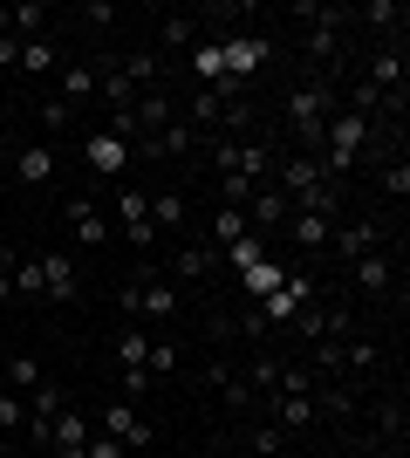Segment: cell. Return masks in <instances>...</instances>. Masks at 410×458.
<instances>
[{
  "label": "cell",
  "mask_w": 410,
  "mask_h": 458,
  "mask_svg": "<svg viewBox=\"0 0 410 458\" xmlns=\"http://www.w3.org/2000/svg\"><path fill=\"white\" fill-rule=\"evenodd\" d=\"M89 96H96V69H82V62H69V69H62V103L76 110V103H89Z\"/></svg>",
  "instance_id": "cell-19"
},
{
  "label": "cell",
  "mask_w": 410,
  "mask_h": 458,
  "mask_svg": "<svg viewBox=\"0 0 410 458\" xmlns=\"http://www.w3.org/2000/svg\"><path fill=\"white\" fill-rule=\"evenodd\" d=\"M62 219H69V233H76L82 247H103V240H110V219H103L96 199H69V212H62Z\"/></svg>",
  "instance_id": "cell-8"
},
{
  "label": "cell",
  "mask_w": 410,
  "mask_h": 458,
  "mask_svg": "<svg viewBox=\"0 0 410 458\" xmlns=\"http://www.w3.org/2000/svg\"><path fill=\"white\" fill-rule=\"evenodd\" d=\"M157 48H164V55H192V21H164V35H157Z\"/></svg>",
  "instance_id": "cell-26"
},
{
  "label": "cell",
  "mask_w": 410,
  "mask_h": 458,
  "mask_svg": "<svg viewBox=\"0 0 410 458\" xmlns=\"http://www.w3.org/2000/svg\"><path fill=\"white\" fill-rule=\"evenodd\" d=\"M41 294L48 301H76V267L62 253H41Z\"/></svg>",
  "instance_id": "cell-14"
},
{
  "label": "cell",
  "mask_w": 410,
  "mask_h": 458,
  "mask_svg": "<svg viewBox=\"0 0 410 458\" xmlns=\"http://www.w3.org/2000/svg\"><path fill=\"white\" fill-rule=\"evenodd\" d=\"M329 247L342 253V267H356L363 253H376V247H383V226H376V219H335Z\"/></svg>",
  "instance_id": "cell-4"
},
{
  "label": "cell",
  "mask_w": 410,
  "mask_h": 458,
  "mask_svg": "<svg viewBox=\"0 0 410 458\" xmlns=\"http://www.w3.org/2000/svg\"><path fill=\"white\" fill-rule=\"evenodd\" d=\"M7 281H14V294H41V260H21Z\"/></svg>",
  "instance_id": "cell-34"
},
{
  "label": "cell",
  "mask_w": 410,
  "mask_h": 458,
  "mask_svg": "<svg viewBox=\"0 0 410 458\" xmlns=\"http://www.w3.org/2000/svg\"><path fill=\"white\" fill-rule=\"evenodd\" d=\"M383 185L397 191V206H404V199H410V157H404V151L390 157V172H383Z\"/></svg>",
  "instance_id": "cell-33"
},
{
  "label": "cell",
  "mask_w": 410,
  "mask_h": 458,
  "mask_svg": "<svg viewBox=\"0 0 410 458\" xmlns=\"http://www.w3.org/2000/svg\"><path fill=\"white\" fill-rule=\"evenodd\" d=\"M308 301H314V274H308V267H288V281L273 287L267 301H254V308L267 315V328H288V322H294V315H301Z\"/></svg>",
  "instance_id": "cell-2"
},
{
  "label": "cell",
  "mask_w": 410,
  "mask_h": 458,
  "mask_svg": "<svg viewBox=\"0 0 410 458\" xmlns=\"http://www.w3.org/2000/svg\"><path fill=\"white\" fill-rule=\"evenodd\" d=\"M151 369H144V363H130V369H123V397H130V403H144V397H151Z\"/></svg>",
  "instance_id": "cell-32"
},
{
  "label": "cell",
  "mask_w": 410,
  "mask_h": 458,
  "mask_svg": "<svg viewBox=\"0 0 410 458\" xmlns=\"http://www.w3.org/2000/svg\"><path fill=\"white\" fill-rule=\"evenodd\" d=\"M213 267H219V247H213V240H198V247L178 253V274H185V281H205Z\"/></svg>",
  "instance_id": "cell-20"
},
{
  "label": "cell",
  "mask_w": 410,
  "mask_h": 458,
  "mask_svg": "<svg viewBox=\"0 0 410 458\" xmlns=\"http://www.w3.org/2000/svg\"><path fill=\"white\" fill-rule=\"evenodd\" d=\"M185 219H192L185 191H157V199H151V226H157V240H164V233H178Z\"/></svg>",
  "instance_id": "cell-16"
},
{
  "label": "cell",
  "mask_w": 410,
  "mask_h": 458,
  "mask_svg": "<svg viewBox=\"0 0 410 458\" xmlns=\"http://www.w3.org/2000/svg\"><path fill=\"white\" fill-rule=\"evenodd\" d=\"M41 383H48V369H41L35 356H14V363H7V390H14V397H28V390H41Z\"/></svg>",
  "instance_id": "cell-23"
},
{
  "label": "cell",
  "mask_w": 410,
  "mask_h": 458,
  "mask_svg": "<svg viewBox=\"0 0 410 458\" xmlns=\"http://www.w3.org/2000/svg\"><path fill=\"white\" fill-rule=\"evenodd\" d=\"M7 28H14V35H41V28H48V7H41V0H28V7H7Z\"/></svg>",
  "instance_id": "cell-25"
},
{
  "label": "cell",
  "mask_w": 410,
  "mask_h": 458,
  "mask_svg": "<svg viewBox=\"0 0 410 458\" xmlns=\"http://www.w3.org/2000/svg\"><path fill=\"white\" fill-rule=\"evenodd\" d=\"M329 233H335V219H322V212H294V219H288V240L301 253H322V247H329Z\"/></svg>",
  "instance_id": "cell-13"
},
{
  "label": "cell",
  "mask_w": 410,
  "mask_h": 458,
  "mask_svg": "<svg viewBox=\"0 0 410 458\" xmlns=\"http://www.w3.org/2000/svg\"><path fill=\"white\" fill-rule=\"evenodd\" d=\"M349 281L363 287V294H390V253H383V247H376V253H363V260L349 267Z\"/></svg>",
  "instance_id": "cell-15"
},
{
  "label": "cell",
  "mask_w": 410,
  "mask_h": 458,
  "mask_svg": "<svg viewBox=\"0 0 410 458\" xmlns=\"http://www.w3.org/2000/svg\"><path fill=\"white\" fill-rule=\"evenodd\" d=\"M322 390V377H314L308 363H280V377H273V397H314Z\"/></svg>",
  "instance_id": "cell-17"
},
{
  "label": "cell",
  "mask_w": 410,
  "mask_h": 458,
  "mask_svg": "<svg viewBox=\"0 0 410 458\" xmlns=\"http://www.w3.org/2000/svg\"><path fill=\"white\" fill-rule=\"evenodd\" d=\"M96 438V424L82 418L76 403H62V418L48 424V445H55V458H82V445Z\"/></svg>",
  "instance_id": "cell-7"
},
{
  "label": "cell",
  "mask_w": 410,
  "mask_h": 458,
  "mask_svg": "<svg viewBox=\"0 0 410 458\" xmlns=\"http://www.w3.org/2000/svg\"><path fill=\"white\" fill-rule=\"evenodd\" d=\"M260 458H288V452H260Z\"/></svg>",
  "instance_id": "cell-40"
},
{
  "label": "cell",
  "mask_w": 410,
  "mask_h": 458,
  "mask_svg": "<svg viewBox=\"0 0 410 458\" xmlns=\"http://www.w3.org/2000/svg\"><path fill=\"white\" fill-rule=\"evenodd\" d=\"M280 219H288V191H280V185H260L254 199H247V226H254V233H273Z\"/></svg>",
  "instance_id": "cell-10"
},
{
  "label": "cell",
  "mask_w": 410,
  "mask_h": 458,
  "mask_svg": "<svg viewBox=\"0 0 410 458\" xmlns=\"http://www.w3.org/2000/svg\"><path fill=\"white\" fill-rule=\"evenodd\" d=\"M41 131H76V110H69L62 96H48V103H41Z\"/></svg>",
  "instance_id": "cell-29"
},
{
  "label": "cell",
  "mask_w": 410,
  "mask_h": 458,
  "mask_svg": "<svg viewBox=\"0 0 410 458\" xmlns=\"http://www.w3.org/2000/svg\"><path fill=\"white\" fill-rule=\"evenodd\" d=\"M329 116H335V82H329V76H308L301 89L288 96V123H294V144H301V157L322 151V137H329Z\"/></svg>",
  "instance_id": "cell-1"
},
{
  "label": "cell",
  "mask_w": 410,
  "mask_h": 458,
  "mask_svg": "<svg viewBox=\"0 0 410 458\" xmlns=\"http://www.w3.org/2000/svg\"><path fill=\"white\" fill-rule=\"evenodd\" d=\"M103 438H117V445H130V452H144V445L157 438V424L137 411V403H110L103 411Z\"/></svg>",
  "instance_id": "cell-6"
},
{
  "label": "cell",
  "mask_w": 410,
  "mask_h": 458,
  "mask_svg": "<svg viewBox=\"0 0 410 458\" xmlns=\"http://www.w3.org/2000/svg\"><path fill=\"white\" fill-rule=\"evenodd\" d=\"M14 267V247H7V226H0V274Z\"/></svg>",
  "instance_id": "cell-38"
},
{
  "label": "cell",
  "mask_w": 410,
  "mask_h": 458,
  "mask_svg": "<svg viewBox=\"0 0 410 458\" xmlns=\"http://www.w3.org/2000/svg\"><path fill=\"white\" fill-rule=\"evenodd\" d=\"M123 315H151V322H178V287H164V281H137V287H123Z\"/></svg>",
  "instance_id": "cell-5"
},
{
  "label": "cell",
  "mask_w": 410,
  "mask_h": 458,
  "mask_svg": "<svg viewBox=\"0 0 410 458\" xmlns=\"http://www.w3.org/2000/svg\"><path fill=\"white\" fill-rule=\"evenodd\" d=\"M117 356H123V369H130V363H144V356H151V335L123 322V335H117Z\"/></svg>",
  "instance_id": "cell-27"
},
{
  "label": "cell",
  "mask_w": 410,
  "mask_h": 458,
  "mask_svg": "<svg viewBox=\"0 0 410 458\" xmlns=\"http://www.w3.org/2000/svg\"><path fill=\"white\" fill-rule=\"evenodd\" d=\"M329 458H349V452H329Z\"/></svg>",
  "instance_id": "cell-41"
},
{
  "label": "cell",
  "mask_w": 410,
  "mask_h": 458,
  "mask_svg": "<svg viewBox=\"0 0 410 458\" xmlns=\"http://www.w3.org/2000/svg\"><path fill=\"white\" fill-rule=\"evenodd\" d=\"M82 458H123V445H117V438H103V431H96V438L82 445Z\"/></svg>",
  "instance_id": "cell-36"
},
{
  "label": "cell",
  "mask_w": 410,
  "mask_h": 458,
  "mask_svg": "<svg viewBox=\"0 0 410 458\" xmlns=\"http://www.w3.org/2000/svg\"><path fill=\"white\" fill-rule=\"evenodd\" d=\"M280 281H288V267H273V260H260V267H247V274H239V294H260V301H267V294H273Z\"/></svg>",
  "instance_id": "cell-22"
},
{
  "label": "cell",
  "mask_w": 410,
  "mask_h": 458,
  "mask_svg": "<svg viewBox=\"0 0 410 458\" xmlns=\"http://www.w3.org/2000/svg\"><path fill=\"white\" fill-rule=\"evenodd\" d=\"M267 411H273V424H280V438H294V431H308L322 411H314V397H267Z\"/></svg>",
  "instance_id": "cell-12"
},
{
  "label": "cell",
  "mask_w": 410,
  "mask_h": 458,
  "mask_svg": "<svg viewBox=\"0 0 410 458\" xmlns=\"http://www.w3.org/2000/svg\"><path fill=\"white\" fill-rule=\"evenodd\" d=\"M14 178L21 185H48V178H55V144H21L14 151Z\"/></svg>",
  "instance_id": "cell-11"
},
{
  "label": "cell",
  "mask_w": 410,
  "mask_h": 458,
  "mask_svg": "<svg viewBox=\"0 0 410 458\" xmlns=\"http://www.w3.org/2000/svg\"><path fill=\"white\" fill-rule=\"evenodd\" d=\"M82 157H89V172H96V178H117L123 157H130V144L110 137V131H96V137H82Z\"/></svg>",
  "instance_id": "cell-9"
},
{
  "label": "cell",
  "mask_w": 410,
  "mask_h": 458,
  "mask_svg": "<svg viewBox=\"0 0 410 458\" xmlns=\"http://www.w3.org/2000/svg\"><path fill=\"white\" fill-rule=\"evenodd\" d=\"M247 233H254V226H247V212H239V206L213 212V247H233V240H247Z\"/></svg>",
  "instance_id": "cell-21"
},
{
  "label": "cell",
  "mask_w": 410,
  "mask_h": 458,
  "mask_svg": "<svg viewBox=\"0 0 410 458\" xmlns=\"http://www.w3.org/2000/svg\"><path fill=\"white\" fill-rule=\"evenodd\" d=\"M21 424H28V403H21L14 390H0V438H7V431H21Z\"/></svg>",
  "instance_id": "cell-30"
},
{
  "label": "cell",
  "mask_w": 410,
  "mask_h": 458,
  "mask_svg": "<svg viewBox=\"0 0 410 458\" xmlns=\"http://www.w3.org/2000/svg\"><path fill=\"white\" fill-rule=\"evenodd\" d=\"M363 21H370V28H397V35H404V7H390V0H370V7H363Z\"/></svg>",
  "instance_id": "cell-31"
},
{
  "label": "cell",
  "mask_w": 410,
  "mask_h": 458,
  "mask_svg": "<svg viewBox=\"0 0 410 458\" xmlns=\"http://www.w3.org/2000/svg\"><path fill=\"white\" fill-rule=\"evenodd\" d=\"M213 383H219V397L226 403H254V390H247V377H233L226 363H213Z\"/></svg>",
  "instance_id": "cell-28"
},
{
  "label": "cell",
  "mask_w": 410,
  "mask_h": 458,
  "mask_svg": "<svg viewBox=\"0 0 410 458\" xmlns=\"http://www.w3.org/2000/svg\"><path fill=\"white\" fill-rule=\"evenodd\" d=\"M144 369H151V377H172V369H178V349L151 343V356H144Z\"/></svg>",
  "instance_id": "cell-35"
},
{
  "label": "cell",
  "mask_w": 410,
  "mask_h": 458,
  "mask_svg": "<svg viewBox=\"0 0 410 458\" xmlns=\"http://www.w3.org/2000/svg\"><path fill=\"white\" fill-rule=\"evenodd\" d=\"M7 294H14V281H7V274H0V301H7Z\"/></svg>",
  "instance_id": "cell-39"
},
{
  "label": "cell",
  "mask_w": 410,
  "mask_h": 458,
  "mask_svg": "<svg viewBox=\"0 0 410 458\" xmlns=\"http://www.w3.org/2000/svg\"><path fill=\"white\" fill-rule=\"evenodd\" d=\"M14 62H21V41H14V35H0V69H14Z\"/></svg>",
  "instance_id": "cell-37"
},
{
  "label": "cell",
  "mask_w": 410,
  "mask_h": 458,
  "mask_svg": "<svg viewBox=\"0 0 410 458\" xmlns=\"http://www.w3.org/2000/svg\"><path fill=\"white\" fill-rule=\"evenodd\" d=\"M117 226H123V240H130V247H144V253L157 247V226H151V199H144L137 185H117Z\"/></svg>",
  "instance_id": "cell-3"
},
{
  "label": "cell",
  "mask_w": 410,
  "mask_h": 458,
  "mask_svg": "<svg viewBox=\"0 0 410 458\" xmlns=\"http://www.w3.org/2000/svg\"><path fill=\"white\" fill-rule=\"evenodd\" d=\"M48 69H55V48H48V41H21L14 76H48Z\"/></svg>",
  "instance_id": "cell-24"
},
{
  "label": "cell",
  "mask_w": 410,
  "mask_h": 458,
  "mask_svg": "<svg viewBox=\"0 0 410 458\" xmlns=\"http://www.w3.org/2000/svg\"><path fill=\"white\" fill-rule=\"evenodd\" d=\"M96 96H103V103H110V110H130V103H137V96H144V89H137V82L123 76V69H110V76H96Z\"/></svg>",
  "instance_id": "cell-18"
}]
</instances>
